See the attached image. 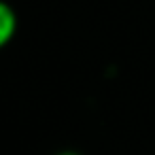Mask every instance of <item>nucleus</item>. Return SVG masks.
I'll return each mask as SVG.
<instances>
[{
  "instance_id": "f257e3e1",
  "label": "nucleus",
  "mask_w": 155,
  "mask_h": 155,
  "mask_svg": "<svg viewBox=\"0 0 155 155\" xmlns=\"http://www.w3.org/2000/svg\"><path fill=\"white\" fill-rule=\"evenodd\" d=\"M19 30L17 11L9 2H0V47H7Z\"/></svg>"
},
{
  "instance_id": "f03ea898",
  "label": "nucleus",
  "mask_w": 155,
  "mask_h": 155,
  "mask_svg": "<svg viewBox=\"0 0 155 155\" xmlns=\"http://www.w3.org/2000/svg\"><path fill=\"white\" fill-rule=\"evenodd\" d=\"M55 155H81V153H77V151H60Z\"/></svg>"
}]
</instances>
